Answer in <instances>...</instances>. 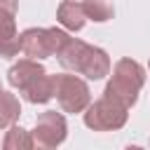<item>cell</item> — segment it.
I'll return each mask as SVG.
<instances>
[{"instance_id":"obj_2","label":"cell","mask_w":150,"mask_h":150,"mask_svg":"<svg viewBox=\"0 0 150 150\" xmlns=\"http://www.w3.org/2000/svg\"><path fill=\"white\" fill-rule=\"evenodd\" d=\"M84 7L82 5H75V2H63L59 7V19L61 23H66L68 28H80L84 23Z\"/></svg>"},{"instance_id":"obj_3","label":"cell","mask_w":150,"mask_h":150,"mask_svg":"<svg viewBox=\"0 0 150 150\" xmlns=\"http://www.w3.org/2000/svg\"><path fill=\"white\" fill-rule=\"evenodd\" d=\"M84 12L89 16H94L96 21H105L112 14V5L108 0H87L84 2Z\"/></svg>"},{"instance_id":"obj_4","label":"cell","mask_w":150,"mask_h":150,"mask_svg":"<svg viewBox=\"0 0 150 150\" xmlns=\"http://www.w3.org/2000/svg\"><path fill=\"white\" fill-rule=\"evenodd\" d=\"M14 7H16L14 0H0V9H9V12H14Z\"/></svg>"},{"instance_id":"obj_1","label":"cell","mask_w":150,"mask_h":150,"mask_svg":"<svg viewBox=\"0 0 150 150\" xmlns=\"http://www.w3.org/2000/svg\"><path fill=\"white\" fill-rule=\"evenodd\" d=\"M61 63L75 70L87 73L89 77H103L108 70V59L101 49H91L82 42H68V49L61 52Z\"/></svg>"}]
</instances>
